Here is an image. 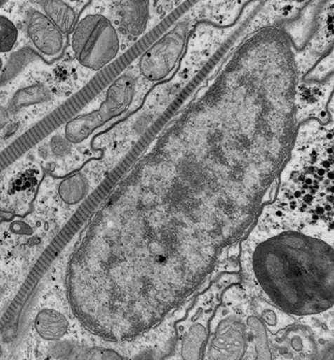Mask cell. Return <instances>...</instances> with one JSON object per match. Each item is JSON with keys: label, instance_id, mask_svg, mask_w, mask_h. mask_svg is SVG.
<instances>
[{"label": "cell", "instance_id": "cell-11", "mask_svg": "<svg viewBox=\"0 0 334 360\" xmlns=\"http://www.w3.org/2000/svg\"><path fill=\"white\" fill-rule=\"evenodd\" d=\"M50 98L48 90L43 86L25 89L20 93L14 98L13 108H19L22 106L29 105L33 103L45 101Z\"/></svg>", "mask_w": 334, "mask_h": 360}, {"label": "cell", "instance_id": "cell-10", "mask_svg": "<svg viewBox=\"0 0 334 360\" xmlns=\"http://www.w3.org/2000/svg\"><path fill=\"white\" fill-rule=\"evenodd\" d=\"M18 37L15 25L6 16L0 15V53H8L15 47Z\"/></svg>", "mask_w": 334, "mask_h": 360}, {"label": "cell", "instance_id": "cell-2", "mask_svg": "<svg viewBox=\"0 0 334 360\" xmlns=\"http://www.w3.org/2000/svg\"><path fill=\"white\" fill-rule=\"evenodd\" d=\"M137 86V79L132 73L118 77L107 88L99 109L78 116L67 124L66 139L73 144L81 143L112 120L123 115L134 101Z\"/></svg>", "mask_w": 334, "mask_h": 360}, {"label": "cell", "instance_id": "cell-5", "mask_svg": "<svg viewBox=\"0 0 334 360\" xmlns=\"http://www.w3.org/2000/svg\"><path fill=\"white\" fill-rule=\"evenodd\" d=\"M25 27L29 40L42 57L52 61L62 56L67 44L66 36L44 13L30 11Z\"/></svg>", "mask_w": 334, "mask_h": 360}, {"label": "cell", "instance_id": "cell-14", "mask_svg": "<svg viewBox=\"0 0 334 360\" xmlns=\"http://www.w3.org/2000/svg\"><path fill=\"white\" fill-rule=\"evenodd\" d=\"M6 4V1H0V8H1Z\"/></svg>", "mask_w": 334, "mask_h": 360}, {"label": "cell", "instance_id": "cell-6", "mask_svg": "<svg viewBox=\"0 0 334 360\" xmlns=\"http://www.w3.org/2000/svg\"><path fill=\"white\" fill-rule=\"evenodd\" d=\"M148 1H121L116 5L117 20L128 34L140 37L147 27L149 16Z\"/></svg>", "mask_w": 334, "mask_h": 360}, {"label": "cell", "instance_id": "cell-9", "mask_svg": "<svg viewBox=\"0 0 334 360\" xmlns=\"http://www.w3.org/2000/svg\"><path fill=\"white\" fill-rule=\"evenodd\" d=\"M58 194L60 200L67 205L78 204L88 191V185L84 176L80 174H74L58 184Z\"/></svg>", "mask_w": 334, "mask_h": 360}, {"label": "cell", "instance_id": "cell-3", "mask_svg": "<svg viewBox=\"0 0 334 360\" xmlns=\"http://www.w3.org/2000/svg\"><path fill=\"white\" fill-rule=\"evenodd\" d=\"M185 36L174 29L152 45L140 57V75L151 82L166 79L173 72L183 51Z\"/></svg>", "mask_w": 334, "mask_h": 360}, {"label": "cell", "instance_id": "cell-12", "mask_svg": "<svg viewBox=\"0 0 334 360\" xmlns=\"http://www.w3.org/2000/svg\"><path fill=\"white\" fill-rule=\"evenodd\" d=\"M51 149L57 158H65L71 152V143L62 136H55L51 139Z\"/></svg>", "mask_w": 334, "mask_h": 360}, {"label": "cell", "instance_id": "cell-8", "mask_svg": "<svg viewBox=\"0 0 334 360\" xmlns=\"http://www.w3.org/2000/svg\"><path fill=\"white\" fill-rule=\"evenodd\" d=\"M44 13L65 36L72 33L78 22L73 8L63 1H41Z\"/></svg>", "mask_w": 334, "mask_h": 360}, {"label": "cell", "instance_id": "cell-1", "mask_svg": "<svg viewBox=\"0 0 334 360\" xmlns=\"http://www.w3.org/2000/svg\"><path fill=\"white\" fill-rule=\"evenodd\" d=\"M72 49L82 67L103 69L118 55L120 39L112 22L102 14H88L78 20L71 38Z\"/></svg>", "mask_w": 334, "mask_h": 360}, {"label": "cell", "instance_id": "cell-13", "mask_svg": "<svg viewBox=\"0 0 334 360\" xmlns=\"http://www.w3.org/2000/svg\"><path fill=\"white\" fill-rule=\"evenodd\" d=\"M8 115L6 110L0 108V128H2L7 122Z\"/></svg>", "mask_w": 334, "mask_h": 360}, {"label": "cell", "instance_id": "cell-7", "mask_svg": "<svg viewBox=\"0 0 334 360\" xmlns=\"http://www.w3.org/2000/svg\"><path fill=\"white\" fill-rule=\"evenodd\" d=\"M70 323L67 316L55 309H44L36 316L35 328L39 335L48 341H56L68 333Z\"/></svg>", "mask_w": 334, "mask_h": 360}, {"label": "cell", "instance_id": "cell-4", "mask_svg": "<svg viewBox=\"0 0 334 360\" xmlns=\"http://www.w3.org/2000/svg\"><path fill=\"white\" fill-rule=\"evenodd\" d=\"M42 228L41 220L35 214L2 226L0 227V251L15 258L35 254L42 245Z\"/></svg>", "mask_w": 334, "mask_h": 360}]
</instances>
